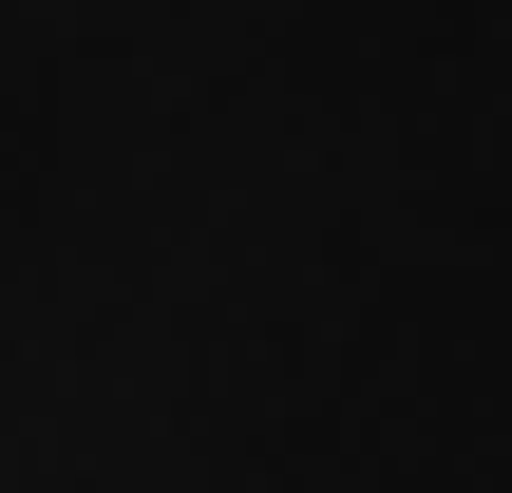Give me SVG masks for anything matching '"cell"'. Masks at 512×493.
I'll return each instance as SVG.
<instances>
[{
	"mask_svg": "<svg viewBox=\"0 0 512 493\" xmlns=\"http://www.w3.org/2000/svg\"><path fill=\"white\" fill-rule=\"evenodd\" d=\"M0 493H512V0H0Z\"/></svg>",
	"mask_w": 512,
	"mask_h": 493,
	"instance_id": "6da1fadb",
	"label": "cell"
}]
</instances>
